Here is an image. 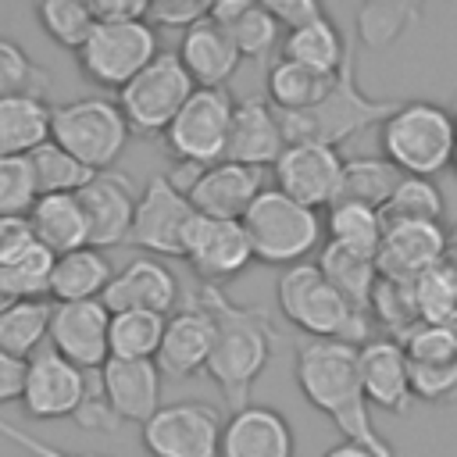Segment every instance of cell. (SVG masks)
I'll list each match as a JSON object with an SVG mask.
<instances>
[{"mask_svg":"<svg viewBox=\"0 0 457 457\" xmlns=\"http://www.w3.org/2000/svg\"><path fill=\"white\" fill-rule=\"evenodd\" d=\"M353 343L336 339H303L296 343V386L303 400L321 411L350 443L375 450L378 457H396L393 443L378 436L371 421V403L364 396L361 368Z\"/></svg>","mask_w":457,"mask_h":457,"instance_id":"1","label":"cell"},{"mask_svg":"<svg viewBox=\"0 0 457 457\" xmlns=\"http://www.w3.org/2000/svg\"><path fill=\"white\" fill-rule=\"evenodd\" d=\"M196 300L214 318V350L207 361V375L221 389L232 411H243L250 403V389L261 378V371L271 361V343L278 339L268 314L261 307L236 303L221 286L196 289Z\"/></svg>","mask_w":457,"mask_h":457,"instance_id":"2","label":"cell"},{"mask_svg":"<svg viewBox=\"0 0 457 457\" xmlns=\"http://www.w3.org/2000/svg\"><path fill=\"white\" fill-rule=\"evenodd\" d=\"M278 311L293 321L307 339H336L364 346L371 343V314L357 311L318 268V261L293 264L275 282Z\"/></svg>","mask_w":457,"mask_h":457,"instance_id":"3","label":"cell"},{"mask_svg":"<svg viewBox=\"0 0 457 457\" xmlns=\"http://www.w3.org/2000/svg\"><path fill=\"white\" fill-rule=\"evenodd\" d=\"M382 157L414 179H436L453 168L457 121L453 111L432 100H400V107L378 125Z\"/></svg>","mask_w":457,"mask_h":457,"instance_id":"4","label":"cell"},{"mask_svg":"<svg viewBox=\"0 0 457 457\" xmlns=\"http://www.w3.org/2000/svg\"><path fill=\"white\" fill-rule=\"evenodd\" d=\"M353 43L357 36H350V50H346V61L328 89V96L311 107V111H296V114H282V132H286V143H325V146H339L343 139L371 129V125H382L396 107L400 100H375V96H364L361 86H357V54H353Z\"/></svg>","mask_w":457,"mask_h":457,"instance_id":"5","label":"cell"},{"mask_svg":"<svg viewBox=\"0 0 457 457\" xmlns=\"http://www.w3.org/2000/svg\"><path fill=\"white\" fill-rule=\"evenodd\" d=\"M243 228L250 236L253 261L275 264L282 271L293 268V264H303L314 253V246L321 243V232H325L318 211L286 196L278 186H268L250 204V211L243 214Z\"/></svg>","mask_w":457,"mask_h":457,"instance_id":"6","label":"cell"},{"mask_svg":"<svg viewBox=\"0 0 457 457\" xmlns=\"http://www.w3.org/2000/svg\"><path fill=\"white\" fill-rule=\"evenodd\" d=\"M132 136L129 118L114 100L104 96H79L54 107V143L64 146L93 171H111Z\"/></svg>","mask_w":457,"mask_h":457,"instance_id":"7","label":"cell"},{"mask_svg":"<svg viewBox=\"0 0 457 457\" xmlns=\"http://www.w3.org/2000/svg\"><path fill=\"white\" fill-rule=\"evenodd\" d=\"M196 93L193 75L186 71L179 54H157L121 93H118V107L129 118L132 132H146V136H164L168 125L179 118V111L189 104V96Z\"/></svg>","mask_w":457,"mask_h":457,"instance_id":"8","label":"cell"},{"mask_svg":"<svg viewBox=\"0 0 457 457\" xmlns=\"http://www.w3.org/2000/svg\"><path fill=\"white\" fill-rule=\"evenodd\" d=\"M157 54V29L150 21H96L75 57L89 82L121 93Z\"/></svg>","mask_w":457,"mask_h":457,"instance_id":"9","label":"cell"},{"mask_svg":"<svg viewBox=\"0 0 457 457\" xmlns=\"http://www.w3.org/2000/svg\"><path fill=\"white\" fill-rule=\"evenodd\" d=\"M232 114H236V100L228 89H196L189 104L179 111V118L168 125L164 150L175 157V164L211 168L225 161Z\"/></svg>","mask_w":457,"mask_h":457,"instance_id":"10","label":"cell"},{"mask_svg":"<svg viewBox=\"0 0 457 457\" xmlns=\"http://www.w3.org/2000/svg\"><path fill=\"white\" fill-rule=\"evenodd\" d=\"M225 418L214 403L175 400L164 403L143 425V446L150 457H218Z\"/></svg>","mask_w":457,"mask_h":457,"instance_id":"11","label":"cell"},{"mask_svg":"<svg viewBox=\"0 0 457 457\" xmlns=\"http://www.w3.org/2000/svg\"><path fill=\"white\" fill-rule=\"evenodd\" d=\"M193 221L196 211L189 196L168 175H154L139 193L129 243L157 257H186V239Z\"/></svg>","mask_w":457,"mask_h":457,"instance_id":"12","label":"cell"},{"mask_svg":"<svg viewBox=\"0 0 457 457\" xmlns=\"http://www.w3.org/2000/svg\"><path fill=\"white\" fill-rule=\"evenodd\" d=\"M343 168L346 157L339 154V146H325V143H289L282 150V157L275 161V186L300 200L303 207L318 211V207H332L339 204L343 193Z\"/></svg>","mask_w":457,"mask_h":457,"instance_id":"13","label":"cell"},{"mask_svg":"<svg viewBox=\"0 0 457 457\" xmlns=\"http://www.w3.org/2000/svg\"><path fill=\"white\" fill-rule=\"evenodd\" d=\"M86 393H89V371L75 368L57 350L46 346L29 357L25 389H21V407L29 418H36V421L75 418Z\"/></svg>","mask_w":457,"mask_h":457,"instance_id":"14","label":"cell"},{"mask_svg":"<svg viewBox=\"0 0 457 457\" xmlns=\"http://www.w3.org/2000/svg\"><path fill=\"white\" fill-rule=\"evenodd\" d=\"M50 350L82 371H100L111 361V311L104 300L54 303Z\"/></svg>","mask_w":457,"mask_h":457,"instance_id":"15","label":"cell"},{"mask_svg":"<svg viewBox=\"0 0 457 457\" xmlns=\"http://www.w3.org/2000/svg\"><path fill=\"white\" fill-rule=\"evenodd\" d=\"M182 261H189V268L196 271V278L204 286H221L228 278H236L239 271H246V264L253 261V246H250L243 221L196 214Z\"/></svg>","mask_w":457,"mask_h":457,"instance_id":"16","label":"cell"},{"mask_svg":"<svg viewBox=\"0 0 457 457\" xmlns=\"http://www.w3.org/2000/svg\"><path fill=\"white\" fill-rule=\"evenodd\" d=\"M446 261V228L432 221H386L378 246V275L414 286L425 271Z\"/></svg>","mask_w":457,"mask_h":457,"instance_id":"17","label":"cell"},{"mask_svg":"<svg viewBox=\"0 0 457 457\" xmlns=\"http://www.w3.org/2000/svg\"><path fill=\"white\" fill-rule=\"evenodd\" d=\"M86 221H89V246L111 250L129 243L132 221H136V204L139 193L129 175L121 171H96L93 182L79 193Z\"/></svg>","mask_w":457,"mask_h":457,"instance_id":"18","label":"cell"},{"mask_svg":"<svg viewBox=\"0 0 457 457\" xmlns=\"http://www.w3.org/2000/svg\"><path fill=\"white\" fill-rule=\"evenodd\" d=\"M264 168L236 164V161H218L200 171V179L189 186V204L204 218H225V221H243L250 204L264 193Z\"/></svg>","mask_w":457,"mask_h":457,"instance_id":"19","label":"cell"},{"mask_svg":"<svg viewBox=\"0 0 457 457\" xmlns=\"http://www.w3.org/2000/svg\"><path fill=\"white\" fill-rule=\"evenodd\" d=\"M211 350H214V318L193 293V303H186L179 314L168 318L164 339H161V350L154 361H157L161 375L189 378L196 371H207Z\"/></svg>","mask_w":457,"mask_h":457,"instance_id":"20","label":"cell"},{"mask_svg":"<svg viewBox=\"0 0 457 457\" xmlns=\"http://www.w3.org/2000/svg\"><path fill=\"white\" fill-rule=\"evenodd\" d=\"M357 368H361L364 396L371 407H382L386 414H407L414 407L411 361L396 339L382 336V339L364 343L357 350Z\"/></svg>","mask_w":457,"mask_h":457,"instance_id":"21","label":"cell"},{"mask_svg":"<svg viewBox=\"0 0 457 457\" xmlns=\"http://www.w3.org/2000/svg\"><path fill=\"white\" fill-rule=\"evenodd\" d=\"M293 453H296L293 425L282 411L268 403H246L243 411H232L221 428L218 457H293Z\"/></svg>","mask_w":457,"mask_h":457,"instance_id":"22","label":"cell"},{"mask_svg":"<svg viewBox=\"0 0 457 457\" xmlns=\"http://www.w3.org/2000/svg\"><path fill=\"white\" fill-rule=\"evenodd\" d=\"M286 146L289 143H286V132H282V118L271 107V100H264V96L236 100L225 161L250 164V168H268V164L275 168V161L282 157Z\"/></svg>","mask_w":457,"mask_h":457,"instance_id":"23","label":"cell"},{"mask_svg":"<svg viewBox=\"0 0 457 457\" xmlns=\"http://www.w3.org/2000/svg\"><path fill=\"white\" fill-rule=\"evenodd\" d=\"M179 303V278L175 271L157 261V257H136L121 271H114L104 307L111 314L118 311H154V314H171Z\"/></svg>","mask_w":457,"mask_h":457,"instance_id":"24","label":"cell"},{"mask_svg":"<svg viewBox=\"0 0 457 457\" xmlns=\"http://www.w3.org/2000/svg\"><path fill=\"white\" fill-rule=\"evenodd\" d=\"M100 382L107 393L111 411L118 421L146 425L164 403H161V368L157 361H118L111 357L100 368Z\"/></svg>","mask_w":457,"mask_h":457,"instance_id":"25","label":"cell"},{"mask_svg":"<svg viewBox=\"0 0 457 457\" xmlns=\"http://www.w3.org/2000/svg\"><path fill=\"white\" fill-rule=\"evenodd\" d=\"M179 57H182L186 71L193 75L196 89H225V82L236 75L243 54H239L236 39L228 36V29H221L207 14L182 32Z\"/></svg>","mask_w":457,"mask_h":457,"instance_id":"26","label":"cell"},{"mask_svg":"<svg viewBox=\"0 0 457 457\" xmlns=\"http://www.w3.org/2000/svg\"><path fill=\"white\" fill-rule=\"evenodd\" d=\"M54 136V107L39 93L0 96V157H29Z\"/></svg>","mask_w":457,"mask_h":457,"instance_id":"27","label":"cell"},{"mask_svg":"<svg viewBox=\"0 0 457 457\" xmlns=\"http://www.w3.org/2000/svg\"><path fill=\"white\" fill-rule=\"evenodd\" d=\"M29 225L36 232V243H43L57 257L89 246V221H86L79 193L39 196L36 207L29 211Z\"/></svg>","mask_w":457,"mask_h":457,"instance_id":"28","label":"cell"},{"mask_svg":"<svg viewBox=\"0 0 457 457\" xmlns=\"http://www.w3.org/2000/svg\"><path fill=\"white\" fill-rule=\"evenodd\" d=\"M207 14L221 29H228L239 54L253 57V61H264L271 54V46L278 43V32H282L275 14L264 4H253V0H214Z\"/></svg>","mask_w":457,"mask_h":457,"instance_id":"29","label":"cell"},{"mask_svg":"<svg viewBox=\"0 0 457 457\" xmlns=\"http://www.w3.org/2000/svg\"><path fill=\"white\" fill-rule=\"evenodd\" d=\"M114 278L111 261L96 246H82L75 253L57 257L54 282H50V300L54 303H82V300H104L107 286Z\"/></svg>","mask_w":457,"mask_h":457,"instance_id":"30","label":"cell"},{"mask_svg":"<svg viewBox=\"0 0 457 457\" xmlns=\"http://www.w3.org/2000/svg\"><path fill=\"white\" fill-rule=\"evenodd\" d=\"M318 268L325 271V278L364 314H371V293L378 286V257L375 253H361L339 243H325L318 253Z\"/></svg>","mask_w":457,"mask_h":457,"instance_id":"31","label":"cell"},{"mask_svg":"<svg viewBox=\"0 0 457 457\" xmlns=\"http://www.w3.org/2000/svg\"><path fill=\"white\" fill-rule=\"evenodd\" d=\"M336 75H339V71H336ZM336 75H325V71H314V68H307V64H296V61L278 57V61L268 68V100H271V107L282 111V114L311 111V107H318V104L328 96Z\"/></svg>","mask_w":457,"mask_h":457,"instance_id":"32","label":"cell"},{"mask_svg":"<svg viewBox=\"0 0 457 457\" xmlns=\"http://www.w3.org/2000/svg\"><path fill=\"white\" fill-rule=\"evenodd\" d=\"M346 50H350V39L336 29V21L328 14L303 25V29L286 32V39H282V57L286 61L307 64V68L325 71V75H336L343 68Z\"/></svg>","mask_w":457,"mask_h":457,"instance_id":"33","label":"cell"},{"mask_svg":"<svg viewBox=\"0 0 457 457\" xmlns=\"http://www.w3.org/2000/svg\"><path fill=\"white\" fill-rule=\"evenodd\" d=\"M50 318L54 300H18L0 314V350L29 361L39 353V343L50 339Z\"/></svg>","mask_w":457,"mask_h":457,"instance_id":"34","label":"cell"},{"mask_svg":"<svg viewBox=\"0 0 457 457\" xmlns=\"http://www.w3.org/2000/svg\"><path fill=\"white\" fill-rule=\"evenodd\" d=\"M418 18H421V7L411 0H368L353 14V36L364 46L382 50V46H393L407 29H414Z\"/></svg>","mask_w":457,"mask_h":457,"instance_id":"35","label":"cell"},{"mask_svg":"<svg viewBox=\"0 0 457 457\" xmlns=\"http://www.w3.org/2000/svg\"><path fill=\"white\" fill-rule=\"evenodd\" d=\"M325 232H328V243H339V246L378 257V246H382V236H386V218H382V211H375L368 204L339 200V204L328 207Z\"/></svg>","mask_w":457,"mask_h":457,"instance_id":"36","label":"cell"},{"mask_svg":"<svg viewBox=\"0 0 457 457\" xmlns=\"http://www.w3.org/2000/svg\"><path fill=\"white\" fill-rule=\"evenodd\" d=\"M164 314L154 311H118L111 314V357L118 361H154L164 339Z\"/></svg>","mask_w":457,"mask_h":457,"instance_id":"37","label":"cell"},{"mask_svg":"<svg viewBox=\"0 0 457 457\" xmlns=\"http://www.w3.org/2000/svg\"><path fill=\"white\" fill-rule=\"evenodd\" d=\"M400 179L403 175L386 157H346L339 200H353V204H368V207L382 211L389 204V196L396 193Z\"/></svg>","mask_w":457,"mask_h":457,"instance_id":"38","label":"cell"},{"mask_svg":"<svg viewBox=\"0 0 457 457\" xmlns=\"http://www.w3.org/2000/svg\"><path fill=\"white\" fill-rule=\"evenodd\" d=\"M32 171H36V186L39 196H54V193H82L93 182V168H86L79 157H71L64 146H57L54 139L43 143L36 154H29Z\"/></svg>","mask_w":457,"mask_h":457,"instance_id":"39","label":"cell"},{"mask_svg":"<svg viewBox=\"0 0 457 457\" xmlns=\"http://www.w3.org/2000/svg\"><path fill=\"white\" fill-rule=\"evenodd\" d=\"M418 321L428 325H457V264L446 257L432 271H425L414 286Z\"/></svg>","mask_w":457,"mask_h":457,"instance_id":"40","label":"cell"},{"mask_svg":"<svg viewBox=\"0 0 457 457\" xmlns=\"http://www.w3.org/2000/svg\"><path fill=\"white\" fill-rule=\"evenodd\" d=\"M443 214H446V204H443L439 186L432 179H414V175H403L396 193L382 207L386 221H432V225H443Z\"/></svg>","mask_w":457,"mask_h":457,"instance_id":"41","label":"cell"},{"mask_svg":"<svg viewBox=\"0 0 457 457\" xmlns=\"http://www.w3.org/2000/svg\"><path fill=\"white\" fill-rule=\"evenodd\" d=\"M36 18L43 25V32L57 43V46H68V50H82V43L89 39L96 18H93V7L82 4V0H43L36 7Z\"/></svg>","mask_w":457,"mask_h":457,"instance_id":"42","label":"cell"},{"mask_svg":"<svg viewBox=\"0 0 457 457\" xmlns=\"http://www.w3.org/2000/svg\"><path fill=\"white\" fill-rule=\"evenodd\" d=\"M54 268H57V253H50L43 243H32L21 257L4 264V278L18 300H46L50 282H54Z\"/></svg>","mask_w":457,"mask_h":457,"instance_id":"43","label":"cell"},{"mask_svg":"<svg viewBox=\"0 0 457 457\" xmlns=\"http://www.w3.org/2000/svg\"><path fill=\"white\" fill-rule=\"evenodd\" d=\"M371 321L386 328L389 339H403L418 325V307H414V289L393 278H378L371 293Z\"/></svg>","mask_w":457,"mask_h":457,"instance_id":"44","label":"cell"},{"mask_svg":"<svg viewBox=\"0 0 457 457\" xmlns=\"http://www.w3.org/2000/svg\"><path fill=\"white\" fill-rule=\"evenodd\" d=\"M39 200L29 157H0V218H29Z\"/></svg>","mask_w":457,"mask_h":457,"instance_id":"45","label":"cell"},{"mask_svg":"<svg viewBox=\"0 0 457 457\" xmlns=\"http://www.w3.org/2000/svg\"><path fill=\"white\" fill-rule=\"evenodd\" d=\"M46 86H50V71L43 64H36L25 54V46L0 36V96H7V93H39V96H46Z\"/></svg>","mask_w":457,"mask_h":457,"instance_id":"46","label":"cell"},{"mask_svg":"<svg viewBox=\"0 0 457 457\" xmlns=\"http://www.w3.org/2000/svg\"><path fill=\"white\" fill-rule=\"evenodd\" d=\"M403 353L411 364H439V361H457V332L453 325H428L418 321L403 339Z\"/></svg>","mask_w":457,"mask_h":457,"instance_id":"47","label":"cell"},{"mask_svg":"<svg viewBox=\"0 0 457 457\" xmlns=\"http://www.w3.org/2000/svg\"><path fill=\"white\" fill-rule=\"evenodd\" d=\"M411 386L414 400L421 403H457V361H439V364H411Z\"/></svg>","mask_w":457,"mask_h":457,"instance_id":"48","label":"cell"},{"mask_svg":"<svg viewBox=\"0 0 457 457\" xmlns=\"http://www.w3.org/2000/svg\"><path fill=\"white\" fill-rule=\"evenodd\" d=\"M211 4H200V0H154L146 7V21L154 29H189L196 25L200 18H207Z\"/></svg>","mask_w":457,"mask_h":457,"instance_id":"49","label":"cell"},{"mask_svg":"<svg viewBox=\"0 0 457 457\" xmlns=\"http://www.w3.org/2000/svg\"><path fill=\"white\" fill-rule=\"evenodd\" d=\"M264 7L275 14V21L282 25V29H303V25H311V21H318V18H325V7L318 4V0H264Z\"/></svg>","mask_w":457,"mask_h":457,"instance_id":"50","label":"cell"},{"mask_svg":"<svg viewBox=\"0 0 457 457\" xmlns=\"http://www.w3.org/2000/svg\"><path fill=\"white\" fill-rule=\"evenodd\" d=\"M32 243H36V232L29 218H0V268L21 257Z\"/></svg>","mask_w":457,"mask_h":457,"instance_id":"51","label":"cell"},{"mask_svg":"<svg viewBox=\"0 0 457 457\" xmlns=\"http://www.w3.org/2000/svg\"><path fill=\"white\" fill-rule=\"evenodd\" d=\"M96 21H146V0H89Z\"/></svg>","mask_w":457,"mask_h":457,"instance_id":"52","label":"cell"},{"mask_svg":"<svg viewBox=\"0 0 457 457\" xmlns=\"http://www.w3.org/2000/svg\"><path fill=\"white\" fill-rule=\"evenodd\" d=\"M25 368H29V361H18V357H11V353L0 350V407L11 403V400H21Z\"/></svg>","mask_w":457,"mask_h":457,"instance_id":"53","label":"cell"},{"mask_svg":"<svg viewBox=\"0 0 457 457\" xmlns=\"http://www.w3.org/2000/svg\"><path fill=\"white\" fill-rule=\"evenodd\" d=\"M0 436L11 439L14 446H21L29 457H79V453H68V450H57L54 443H43L39 436L25 432V428H14L11 421H0Z\"/></svg>","mask_w":457,"mask_h":457,"instance_id":"54","label":"cell"},{"mask_svg":"<svg viewBox=\"0 0 457 457\" xmlns=\"http://www.w3.org/2000/svg\"><path fill=\"white\" fill-rule=\"evenodd\" d=\"M321 457H378V453H375V450H368V446H361V443H350V439H343V443L328 446Z\"/></svg>","mask_w":457,"mask_h":457,"instance_id":"55","label":"cell"},{"mask_svg":"<svg viewBox=\"0 0 457 457\" xmlns=\"http://www.w3.org/2000/svg\"><path fill=\"white\" fill-rule=\"evenodd\" d=\"M11 303H18V296L11 293V286H7V278H4V268H0V314L11 307Z\"/></svg>","mask_w":457,"mask_h":457,"instance_id":"56","label":"cell"},{"mask_svg":"<svg viewBox=\"0 0 457 457\" xmlns=\"http://www.w3.org/2000/svg\"><path fill=\"white\" fill-rule=\"evenodd\" d=\"M446 257L457 264V221L446 228Z\"/></svg>","mask_w":457,"mask_h":457,"instance_id":"57","label":"cell"},{"mask_svg":"<svg viewBox=\"0 0 457 457\" xmlns=\"http://www.w3.org/2000/svg\"><path fill=\"white\" fill-rule=\"evenodd\" d=\"M453 175H457V154H453Z\"/></svg>","mask_w":457,"mask_h":457,"instance_id":"58","label":"cell"},{"mask_svg":"<svg viewBox=\"0 0 457 457\" xmlns=\"http://www.w3.org/2000/svg\"><path fill=\"white\" fill-rule=\"evenodd\" d=\"M453 121H457V104H453Z\"/></svg>","mask_w":457,"mask_h":457,"instance_id":"59","label":"cell"},{"mask_svg":"<svg viewBox=\"0 0 457 457\" xmlns=\"http://www.w3.org/2000/svg\"><path fill=\"white\" fill-rule=\"evenodd\" d=\"M453 332H457V325H453Z\"/></svg>","mask_w":457,"mask_h":457,"instance_id":"60","label":"cell"}]
</instances>
